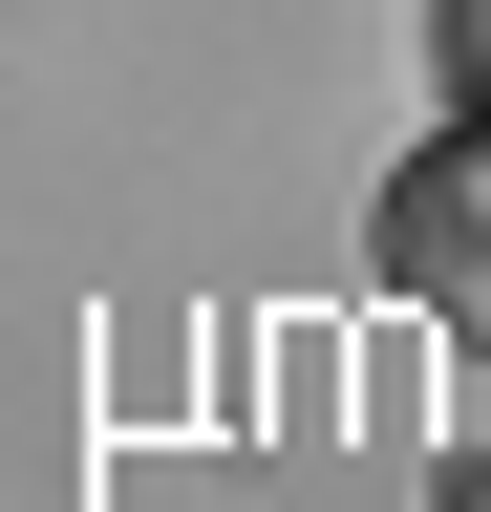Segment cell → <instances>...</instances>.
<instances>
[{"label": "cell", "mask_w": 491, "mask_h": 512, "mask_svg": "<svg viewBox=\"0 0 491 512\" xmlns=\"http://www.w3.org/2000/svg\"><path fill=\"white\" fill-rule=\"evenodd\" d=\"M449 86H470V107H491V0H449Z\"/></svg>", "instance_id": "obj_2"}, {"label": "cell", "mask_w": 491, "mask_h": 512, "mask_svg": "<svg viewBox=\"0 0 491 512\" xmlns=\"http://www.w3.org/2000/svg\"><path fill=\"white\" fill-rule=\"evenodd\" d=\"M385 278H406L427 320H470V342H491V107L449 128V150L385 171Z\"/></svg>", "instance_id": "obj_1"}]
</instances>
